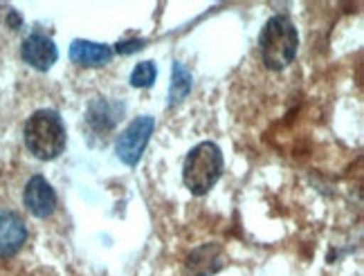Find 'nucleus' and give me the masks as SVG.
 Masks as SVG:
<instances>
[{
  "mask_svg": "<svg viewBox=\"0 0 364 276\" xmlns=\"http://www.w3.org/2000/svg\"><path fill=\"white\" fill-rule=\"evenodd\" d=\"M193 86V77L182 63H173V70H171V90H169V106L180 104L182 99H187V94L191 92Z\"/></svg>",
  "mask_w": 364,
  "mask_h": 276,
  "instance_id": "10",
  "label": "nucleus"
},
{
  "mask_svg": "<svg viewBox=\"0 0 364 276\" xmlns=\"http://www.w3.org/2000/svg\"><path fill=\"white\" fill-rule=\"evenodd\" d=\"M146 45V40H137V38H131V40H122V43L115 45L113 52H119V54H131L139 48H144Z\"/></svg>",
  "mask_w": 364,
  "mask_h": 276,
  "instance_id": "12",
  "label": "nucleus"
},
{
  "mask_svg": "<svg viewBox=\"0 0 364 276\" xmlns=\"http://www.w3.org/2000/svg\"><path fill=\"white\" fill-rule=\"evenodd\" d=\"M297 50H299V32L288 16H272L263 25L259 36V52L263 63L270 70L279 72L288 67L295 61Z\"/></svg>",
  "mask_w": 364,
  "mask_h": 276,
  "instance_id": "2",
  "label": "nucleus"
},
{
  "mask_svg": "<svg viewBox=\"0 0 364 276\" xmlns=\"http://www.w3.org/2000/svg\"><path fill=\"white\" fill-rule=\"evenodd\" d=\"M27 241L25 220L9 209H0V256H14Z\"/></svg>",
  "mask_w": 364,
  "mask_h": 276,
  "instance_id": "8",
  "label": "nucleus"
},
{
  "mask_svg": "<svg viewBox=\"0 0 364 276\" xmlns=\"http://www.w3.org/2000/svg\"><path fill=\"white\" fill-rule=\"evenodd\" d=\"M113 48L106 43H92V40L77 38L70 43V61L81 67H102L113 59Z\"/></svg>",
  "mask_w": 364,
  "mask_h": 276,
  "instance_id": "9",
  "label": "nucleus"
},
{
  "mask_svg": "<svg viewBox=\"0 0 364 276\" xmlns=\"http://www.w3.org/2000/svg\"><path fill=\"white\" fill-rule=\"evenodd\" d=\"M25 146L27 150L43 162L57 160L68 144V133L63 119L54 110H36V113L25 123Z\"/></svg>",
  "mask_w": 364,
  "mask_h": 276,
  "instance_id": "1",
  "label": "nucleus"
},
{
  "mask_svg": "<svg viewBox=\"0 0 364 276\" xmlns=\"http://www.w3.org/2000/svg\"><path fill=\"white\" fill-rule=\"evenodd\" d=\"M124 117V104L122 101H110V99H95L90 101L86 110V123L88 128L97 135L110 133L117 121Z\"/></svg>",
  "mask_w": 364,
  "mask_h": 276,
  "instance_id": "7",
  "label": "nucleus"
},
{
  "mask_svg": "<svg viewBox=\"0 0 364 276\" xmlns=\"http://www.w3.org/2000/svg\"><path fill=\"white\" fill-rule=\"evenodd\" d=\"M21 57L27 65H32L38 72H48L50 67L57 63L59 50L54 45V40L41 32L30 34L21 45Z\"/></svg>",
  "mask_w": 364,
  "mask_h": 276,
  "instance_id": "6",
  "label": "nucleus"
},
{
  "mask_svg": "<svg viewBox=\"0 0 364 276\" xmlns=\"http://www.w3.org/2000/svg\"><path fill=\"white\" fill-rule=\"evenodd\" d=\"M23 202L27 211L36 218H50L57 211V193L43 175H32L25 184Z\"/></svg>",
  "mask_w": 364,
  "mask_h": 276,
  "instance_id": "5",
  "label": "nucleus"
},
{
  "mask_svg": "<svg viewBox=\"0 0 364 276\" xmlns=\"http://www.w3.org/2000/svg\"><path fill=\"white\" fill-rule=\"evenodd\" d=\"M223 175V150L214 142L193 146L182 164V180L193 196H205Z\"/></svg>",
  "mask_w": 364,
  "mask_h": 276,
  "instance_id": "3",
  "label": "nucleus"
},
{
  "mask_svg": "<svg viewBox=\"0 0 364 276\" xmlns=\"http://www.w3.org/2000/svg\"><path fill=\"white\" fill-rule=\"evenodd\" d=\"M158 77V65L153 63V61H144V63H139L133 74H131V86L133 88H149L153 81H156Z\"/></svg>",
  "mask_w": 364,
  "mask_h": 276,
  "instance_id": "11",
  "label": "nucleus"
},
{
  "mask_svg": "<svg viewBox=\"0 0 364 276\" xmlns=\"http://www.w3.org/2000/svg\"><path fill=\"white\" fill-rule=\"evenodd\" d=\"M153 131H156V119L144 115V117L133 119L129 126H126V131L119 135V140L115 144V153L126 167H135L139 162Z\"/></svg>",
  "mask_w": 364,
  "mask_h": 276,
  "instance_id": "4",
  "label": "nucleus"
},
{
  "mask_svg": "<svg viewBox=\"0 0 364 276\" xmlns=\"http://www.w3.org/2000/svg\"><path fill=\"white\" fill-rule=\"evenodd\" d=\"M7 21H9L11 27H21V18H18V13H16V11H11Z\"/></svg>",
  "mask_w": 364,
  "mask_h": 276,
  "instance_id": "13",
  "label": "nucleus"
}]
</instances>
